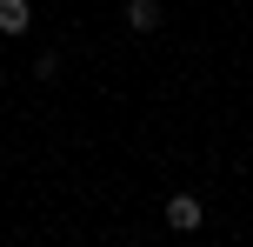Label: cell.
Segmentation results:
<instances>
[{
  "instance_id": "1",
  "label": "cell",
  "mask_w": 253,
  "mask_h": 247,
  "mask_svg": "<svg viewBox=\"0 0 253 247\" xmlns=\"http://www.w3.org/2000/svg\"><path fill=\"white\" fill-rule=\"evenodd\" d=\"M160 214H167V227H173V234H193V227H200V214H207V207H200V200H193V194H173V200H167Z\"/></svg>"
},
{
  "instance_id": "2",
  "label": "cell",
  "mask_w": 253,
  "mask_h": 247,
  "mask_svg": "<svg viewBox=\"0 0 253 247\" xmlns=\"http://www.w3.org/2000/svg\"><path fill=\"white\" fill-rule=\"evenodd\" d=\"M34 20V0H0V34H27Z\"/></svg>"
},
{
  "instance_id": "3",
  "label": "cell",
  "mask_w": 253,
  "mask_h": 247,
  "mask_svg": "<svg viewBox=\"0 0 253 247\" xmlns=\"http://www.w3.org/2000/svg\"><path fill=\"white\" fill-rule=\"evenodd\" d=\"M126 27L133 34H153L160 27V0H126Z\"/></svg>"
}]
</instances>
